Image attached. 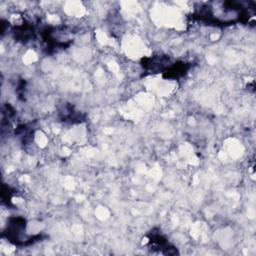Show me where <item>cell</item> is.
Listing matches in <instances>:
<instances>
[{
	"label": "cell",
	"instance_id": "cell-1",
	"mask_svg": "<svg viewBox=\"0 0 256 256\" xmlns=\"http://www.w3.org/2000/svg\"><path fill=\"white\" fill-rule=\"evenodd\" d=\"M26 227V220L23 217H13L9 219L6 229L2 232V237H5L9 242L16 246H24L23 235Z\"/></svg>",
	"mask_w": 256,
	"mask_h": 256
},
{
	"label": "cell",
	"instance_id": "cell-4",
	"mask_svg": "<svg viewBox=\"0 0 256 256\" xmlns=\"http://www.w3.org/2000/svg\"><path fill=\"white\" fill-rule=\"evenodd\" d=\"M190 67L191 65L185 62L173 63L163 72V77L170 79H178L185 75L186 72L190 69Z\"/></svg>",
	"mask_w": 256,
	"mask_h": 256
},
{
	"label": "cell",
	"instance_id": "cell-2",
	"mask_svg": "<svg viewBox=\"0 0 256 256\" xmlns=\"http://www.w3.org/2000/svg\"><path fill=\"white\" fill-rule=\"evenodd\" d=\"M150 249L153 251H159L160 253L166 254V255H172V254H178V251L176 250L175 247L171 246L168 243V240L163 237L159 233H154L151 232L149 236V242H148Z\"/></svg>",
	"mask_w": 256,
	"mask_h": 256
},
{
	"label": "cell",
	"instance_id": "cell-3",
	"mask_svg": "<svg viewBox=\"0 0 256 256\" xmlns=\"http://www.w3.org/2000/svg\"><path fill=\"white\" fill-rule=\"evenodd\" d=\"M12 33L17 41L26 42L35 38V31L32 24L30 23H23L22 25L15 26L12 30Z\"/></svg>",
	"mask_w": 256,
	"mask_h": 256
}]
</instances>
